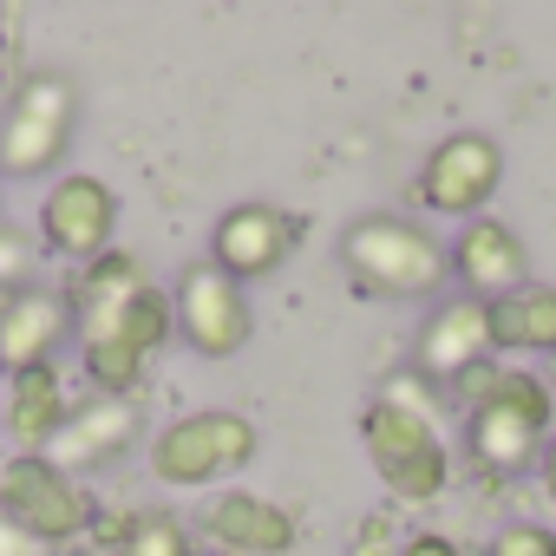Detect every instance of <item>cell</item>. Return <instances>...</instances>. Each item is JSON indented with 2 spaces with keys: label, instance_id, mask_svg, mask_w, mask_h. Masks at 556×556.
<instances>
[{
  "label": "cell",
  "instance_id": "cell-14",
  "mask_svg": "<svg viewBox=\"0 0 556 556\" xmlns=\"http://www.w3.org/2000/svg\"><path fill=\"white\" fill-rule=\"evenodd\" d=\"M138 432H144V413H138V400H112V393H92V400H79L73 413H66V426L47 439V465H60L66 478H79V471H99V465H112V458H125L131 445H138Z\"/></svg>",
  "mask_w": 556,
  "mask_h": 556
},
{
  "label": "cell",
  "instance_id": "cell-29",
  "mask_svg": "<svg viewBox=\"0 0 556 556\" xmlns=\"http://www.w3.org/2000/svg\"><path fill=\"white\" fill-rule=\"evenodd\" d=\"M0 223H8V190H0Z\"/></svg>",
  "mask_w": 556,
  "mask_h": 556
},
{
  "label": "cell",
  "instance_id": "cell-6",
  "mask_svg": "<svg viewBox=\"0 0 556 556\" xmlns=\"http://www.w3.org/2000/svg\"><path fill=\"white\" fill-rule=\"evenodd\" d=\"M361 445H367V465L380 471L387 497L393 504H432L445 497L452 484V445L432 419L419 413H393V406H367L361 413Z\"/></svg>",
  "mask_w": 556,
  "mask_h": 556
},
{
  "label": "cell",
  "instance_id": "cell-5",
  "mask_svg": "<svg viewBox=\"0 0 556 556\" xmlns=\"http://www.w3.org/2000/svg\"><path fill=\"white\" fill-rule=\"evenodd\" d=\"M79 131V86L66 73H27L0 112V177H47Z\"/></svg>",
  "mask_w": 556,
  "mask_h": 556
},
{
  "label": "cell",
  "instance_id": "cell-19",
  "mask_svg": "<svg viewBox=\"0 0 556 556\" xmlns=\"http://www.w3.org/2000/svg\"><path fill=\"white\" fill-rule=\"evenodd\" d=\"M144 282H151V275H144V262H138L131 249H105V255L79 262V275H73L66 302H73V315H92V308H112V302L138 295Z\"/></svg>",
  "mask_w": 556,
  "mask_h": 556
},
{
  "label": "cell",
  "instance_id": "cell-9",
  "mask_svg": "<svg viewBox=\"0 0 556 556\" xmlns=\"http://www.w3.org/2000/svg\"><path fill=\"white\" fill-rule=\"evenodd\" d=\"M0 517H14L27 536H40L53 549V543H73L92 530V497L79 478H66L40 452H14L0 465Z\"/></svg>",
  "mask_w": 556,
  "mask_h": 556
},
{
  "label": "cell",
  "instance_id": "cell-10",
  "mask_svg": "<svg viewBox=\"0 0 556 556\" xmlns=\"http://www.w3.org/2000/svg\"><path fill=\"white\" fill-rule=\"evenodd\" d=\"M112 236H118V190H112L105 177L73 170V177H60V184L40 197V242H47L53 255L92 262V255L118 249Z\"/></svg>",
  "mask_w": 556,
  "mask_h": 556
},
{
  "label": "cell",
  "instance_id": "cell-3",
  "mask_svg": "<svg viewBox=\"0 0 556 556\" xmlns=\"http://www.w3.org/2000/svg\"><path fill=\"white\" fill-rule=\"evenodd\" d=\"M73 334H79V367L92 380V393H112V400H131L144 367L164 354V341L177 334L170 321V289L144 282L138 295L112 302V308H92V315H73Z\"/></svg>",
  "mask_w": 556,
  "mask_h": 556
},
{
  "label": "cell",
  "instance_id": "cell-25",
  "mask_svg": "<svg viewBox=\"0 0 556 556\" xmlns=\"http://www.w3.org/2000/svg\"><path fill=\"white\" fill-rule=\"evenodd\" d=\"M400 556H465L445 530H413V536H400Z\"/></svg>",
  "mask_w": 556,
  "mask_h": 556
},
{
  "label": "cell",
  "instance_id": "cell-12",
  "mask_svg": "<svg viewBox=\"0 0 556 556\" xmlns=\"http://www.w3.org/2000/svg\"><path fill=\"white\" fill-rule=\"evenodd\" d=\"M445 262H452V282L478 302H497V295L530 282V249L504 216L458 223V236H445Z\"/></svg>",
  "mask_w": 556,
  "mask_h": 556
},
{
  "label": "cell",
  "instance_id": "cell-27",
  "mask_svg": "<svg viewBox=\"0 0 556 556\" xmlns=\"http://www.w3.org/2000/svg\"><path fill=\"white\" fill-rule=\"evenodd\" d=\"M536 484H543V497L556 504V432L543 439V452H536Z\"/></svg>",
  "mask_w": 556,
  "mask_h": 556
},
{
  "label": "cell",
  "instance_id": "cell-11",
  "mask_svg": "<svg viewBox=\"0 0 556 556\" xmlns=\"http://www.w3.org/2000/svg\"><path fill=\"white\" fill-rule=\"evenodd\" d=\"M295 242H302V229L282 203H236L210 229V262L229 282H262V275H275L295 255Z\"/></svg>",
  "mask_w": 556,
  "mask_h": 556
},
{
  "label": "cell",
  "instance_id": "cell-23",
  "mask_svg": "<svg viewBox=\"0 0 556 556\" xmlns=\"http://www.w3.org/2000/svg\"><path fill=\"white\" fill-rule=\"evenodd\" d=\"M484 556H556V530L549 523H504L497 536H491V549Z\"/></svg>",
  "mask_w": 556,
  "mask_h": 556
},
{
  "label": "cell",
  "instance_id": "cell-1",
  "mask_svg": "<svg viewBox=\"0 0 556 556\" xmlns=\"http://www.w3.org/2000/svg\"><path fill=\"white\" fill-rule=\"evenodd\" d=\"M341 268L361 295L380 302H432L452 282L445 236L406 210H374L341 229Z\"/></svg>",
  "mask_w": 556,
  "mask_h": 556
},
{
  "label": "cell",
  "instance_id": "cell-17",
  "mask_svg": "<svg viewBox=\"0 0 556 556\" xmlns=\"http://www.w3.org/2000/svg\"><path fill=\"white\" fill-rule=\"evenodd\" d=\"M66 413H73V400H66V374H60V361L53 367H27V374H8V439L21 445V452H47V439L66 426Z\"/></svg>",
  "mask_w": 556,
  "mask_h": 556
},
{
  "label": "cell",
  "instance_id": "cell-26",
  "mask_svg": "<svg viewBox=\"0 0 556 556\" xmlns=\"http://www.w3.org/2000/svg\"><path fill=\"white\" fill-rule=\"evenodd\" d=\"M0 556H53V549H47L40 536H27L14 517H0Z\"/></svg>",
  "mask_w": 556,
  "mask_h": 556
},
{
  "label": "cell",
  "instance_id": "cell-24",
  "mask_svg": "<svg viewBox=\"0 0 556 556\" xmlns=\"http://www.w3.org/2000/svg\"><path fill=\"white\" fill-rule=\"evenodd\" d=\"M348 556H400V536H393V517H387V510H374V517H361V523H354V543H348Z\"/></svg>",
  "mask_w": 556,
  "mask_h": 556
},
{
  "label": "cell",
  "instance_id": "cell-28",
  "mask_svg": "<svg viewBox=\"0 0 556 556\" xmlns=\"http://www.w3.org/2000/svg\"><path fill=\"white\" fill-rule=\"evenodd\" d=\"M543 380H549V393H556V354H549V361H543Z\"/></svg>",
  "mask_w": 556,
  "mask_h": 556
},
{
  "label": "cell",
  "instance_id": "cell-13",
  "mask_svg": "<svg viewBox=\"0 0 556 556\" xmlns=\"http://www.w3.org/2000/svg\"><path fill=\"white\" fill-rule=\"evenodd\" d=\"M478 361H497L491 348V302L478 295H445L413 341V374H426L432 387H452L458 374H471Z\"/></svg>",
  "mask_w": 556,
  "mask_h": 556
},
{
  "label": "cell",
  "instance_id": "cell-16",
  "mask_svg": "<svg viewBox=\"0 0 556 556\" xmlns=\"http://www.w3.org/2000/svg\"><path fill=\"white\" fill-rule=\"evenodd\" d=\"M203 536L223 556H289L295 549V517L262 491H216L203 504Z\"/></svg>",
  "mask_w": 556,
  "mask_h": 556
},
{
  "label": "cell",
  "instance_id": "cell-22",
  "mask_svg": "<svg viewBox=\"0 0 556 556\" xmlns=\"http://www.w3.org/2000/svg\"><path fill=\"white\" fill-rule=\"evenodd\" d=\"M34 262H40L34 236H21L14 223H0V295H14V289H27V275H34Z\"/></svg>",
  "mask_w": 556,
  "mask_h": 556
},
{
  "label": "cell",
  "instance_id": "cell-18",
  "mask_svg": "<svg viewBox=\"0 0 556 556\" xmlns=\"http://www.w3.org/2000/svg\"><path fill=\"white\" fill-rule=\"evenodd\" d=\"M491 348H497V361H523V354L549 361L556 354V289L523 282V289L497 295L491 302Z\"/></svg>",
  "mask_w": 556,
  "mask_h": 556
},
{
  "label": "cell",
  "instance_id": "cell-20",
  "mask_svg": "<svg viewBox=\"0 0 556 556\" xmlns=\"http://www.w3.org/2000/svg\"><path fill=\"white\" fill-rule=\"evenodd\" d=\"M118 556H197V543H190V530H184L170 510H151V517H138V523L125 530Z\"/></svg>",
  "mask_w": 556,
  "mask_h": 556
},
{
  "label": "cell",
  "instance_id": "cell-8",
  "mask_svg": "<svg viewBox=\"0 0 556 556\" xmlns=\"http://www.w3.org/2000/svg\"><path fill=\"white\" fill-rule=\"evenodd\" d=\"M170 321H177V341L203 361H236L255 334V308L242 295V282H229V275L203 255L177 275L170 289Z\"/></svg>",
  "mask_w": 556,
  "mask_h": 556
},
{
  "label": "cell",
  "instance_id": "cell-4",
  "mask_svg": "<svg viewBox=\"0 0 556 556\" xmlns=\"http://www.w3.org/2000/svg\"><path fill=\"white\" fill-rule=\"evenodd\" d=\"M262 452V426L236 406H203V413H184L170 419L157 439H151V478L170 484V491H210L236 471H249Z\"/></svg>",
  "mask_w": 556,
  "mask_h": 556
},
{
  "label": "cell",
  "instance_id": "cell-2",
  "mask_svg": "<svg viewBox=\"0 0 556 556\" xmlns=\"http://www.w3.org/2000/svg\"><path fill=\"white\" fill-rule=\"evenodd\" d=\"M556 432V393L543 374L504 361L491 393L465 413V452L484 478H517V471H536V452L543 439Z\"/></svg>",
  "mask_w": 556,
  "mask_h": 556
},
{
  "label": "cell",
  "instance_id": "cell-7",
  "mask_svg": "<svg viewBox=\"0 0 556 556\" xmlns=\"http://www.w3.org/2000/svg\"><path fill=\"white\" fill-rule=\"evenodd\" d=\"M497 184H504V144L491 131H452L426 151V164L413 177V197H419L426 216L471 223V216H491Z\"/></svg>",
  "mask_w": 556,
  "mask_h": 556
},
{
  "label": "cell",
  "instance_id": "cell-21",
  "mask_svg": "<svg viewBox=\"0 0 556 556\" xmlns=\"http://www.w3.org/2000/svg\"><path fill=\"white\" fill-rule=\"evenodd\" d=\"M380 406H393V413H419V419H432V426H439V406H445V393H439L426 374L400 367V374H387V380H380Z\"/></svg>",
  "mask_w": 556,
  "mask_h": 556
},
{
  "label": "cell",
  "instance_id": "cell-15",
  "mask_svg": "<svg viewBox=\"0 0 556 556\" xmlns=\"http://www.w3.org/2000/svg\"><path fill=\"white\" fill-rule=\"evenodd\" d=\"M73 334V302L66 289H14L0 295V374H27V367H53L60 341Z\"/></svg>",
  "mask_w": 556,
  "mask_h": 556
}]
</instances>
